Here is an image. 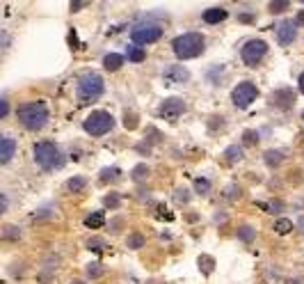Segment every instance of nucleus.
<instances>
[{
  "label": "nucleus",
  "mask_w": 304,
  "mask_h": 284,
  "mask_svg": "<svg viewBox=\"0 0 304 284\" xmlns=\"http://www.w3.org/2000/svg\"><path fill=\"white\" fill-rule=\"evenodd\" d=\"M238 238L243 241V243H251V241L256 238V231L251 229V227L243 225V227H238Z\"/></svg>",
  "instance_id": "24"
},
{
  "label": "nucleus",
  "mask_w": 304,
  "mask_h": 284,
  "mask_svg": "<svg viewBox=\"0 0 304 284\" xmlns=\"http://www.w3.org/2000/svg\"><path fill=\"white\" fill-rule=\"evenodd\" d=\"M80 7H85V2H73V5H71V12H76V9H80Z\"/></svg>",
  "instance_id": "43"
},
{
  "label": "nucleus",
  "mask_w": 304,
  "mask_h": 284,
  "mask_svg": "<svg viewBox=\"0 0 304 284\" xmlns=\"http://www.w3.org/2000/svg\"><path fill=\"white\" fill-rule=\"evenodd\" d=\"M194 190H197L199 195H208V192H211V181L206 177L194 179Z\"/></svg>",
  "instance_id": "26"
},
{
  "label": "nucleus",
  "mask_w": 304,
  "mask_h": 284,
  "mask_svg": "<svg viewBox=\"0 0 304 284\" xmlns=\"http://www.w3.org/2000/svg\"><path fill=\"white\" fill-rule=\"evenodd\" d=\"M87 275H89V278H101V275H103V266L101 264H96V261H94V264H89L87 266Z\"/></svg>",
  "instance_id": "33"
},
{
  "label": "nucleus",
  "mask_w": 304,
  "mask_h": 284,
  "mask_svg": "<svg viewBox=\"0 0 304 284\" xmlns=\"http://www.w3.org/2000/svg\"><path fill=\"white\" fill-rule=\"evenodd\" d=\"M9 41H12L9 32H7V30H0V53H2V51H5V48L9 46Z\"/></svg>",
  "instance_id": "35"
},
{
  "label": "nucleus",
  "mask_w": 304,
  "mask_h": 284,
  "mask_svg": "<svg viewBox=\"0 0 304 284\" xmlns=\"http://www.w3.org/2000/svg\"><path fill=\"white\" fill-rule=\"evenodd\" d=\"M302 119H304V110H302Z\"/></svg>",
  "instance_id": "47"
},
{
  "label": "nucleus",
  "mask_w": 304,
  "mask_h": 284,
  "mask_svg": "<svg viewBox=\"0 0 304 284\" xmlns=\"http://www.w3.org/2000/svg\"><path fill=\"white\" fill-rule=\"evenodd\" d=\"M142 245H144V236H142L139 231H135V234L128 236V248H131V250H139Z\"/></svg>",
  "instance_id": "28"
},
{
  "label": "nucleus",
  "mask_w": 304,
  "mask_h": 284,
  "mask_svg": "<svg viewBox=\"0 0 304 284\" xmlns=\"http://www.w3.org/2000/svg\"><path fill=\"white\" fill-rule=\"evenodd\" d=\"M135 126H138V117L133 113H128L126 115V128H135Z\"/></svg>",
  "instance_id": "39"
},
{
  "label": "nucleus",
  "mask_w": 304,
  "mask_h": 284,
  "mask_svg": "<svg viewBox=\"0 0 304 284\" xmlns=\"http://www.w3.org/2000/svg\"><path fill=\"white\" fill-rule=\"evenodd\" d=\"M87 250L103 252L106 250V241H103V238H89V241H87Z\"/></svg>",
  "instance_id": "29"
},
{
  "label": "nucleus",
  "mask_w": 304,
  "mask_h": 284,
  "mask_svg": "<svg viewBox=\"0 0 304 284\" xmlns=\"http://www.w3.org/2000/svg\"><path fill=\"white\" fill-rule=\"evenodd\" d=\"M114 128V117L106 110H94L85 117V131L89 135H106Z\"/></svg>",
  "instance_id": "6"
},
{
  "label": "nucleus",
  "mask_w": 304,
  "mask_h": 284,
  "mask_svg": "<svg viewBox=\"0 0 304 284\" xmlns=\"http://www.w3.org/2000/svg\"><path fill=\"white\" fill-rule=\"evenodd\" d=\"M284 158H286V154L281 152V149H270V152L263 154V160L268 167H279L284 163Z\"/></svg>",
  "instance_id": "15"
},
{
  "label": "nucleus",
  "mask_w": 304,
  "mask_h": 284,
  "mask_svg": "<svg viewBox=\"0 0 304 284\" xmlns=\"http://www.w3.org/2000/svg\"><path fill=\"white\" fill-rule=\"evenodd\" d=\"M121 177V170L117 165H110V167H103L99 174V181L101 184H112V181H117V179Z\"/></svg>",
  "instance_id": "17"
},
{
  "label": "nucleus",
  "mask_w": 304,
  "mask_h": 284,
  "mask_svg": "<svg viewBox=\"0 0 304 284\" xmlns=\"http://www.w3.org/2000/svg\"><path fill=\"white\" fill-rule=\"evenodd\" d=\"M224 158L229 160V163H238V160L245 158V154H243V147L238 145H231V147H226V152H224Z\"/></svg>",
  "instance_id": "20"
},
{
  "label": "nucleus",
  "mask_w": 304,
  "mask_h": 284,
  "mask_svg": "<svg viewBox=\"0 0 304 284\" xmlns=\"http://www.w3.org/2000/svg\"><path fill=\"white\" fill-rule=\"evenodd\" d=\"M71 284H85V282H80V280H76V282H71Z\"/></svg>",
  "instance_id": "46"
},
{
  "label": "nucleus",
  "mask_w": 304,
  "mask_h": 284,
  "mask_svg": "<svg viewBox=\"0 0 304 284\" xmlns=\"http://www.w3.org/2000/svg\"><path fill=\"white\" fill-rule=\"evenodd\" d=\"M288 7H291V2H288V0H279V2H270V5H268V9H270L272 14H281V12H286Z\"/></svg>",
  "instance_id": "31"
},
{
  "label": "nucleus",
  "mask_w": 304,
  "mask_h": 284,
  "mask_svg": "<svg viewBox=\"0 0 304 284\" xmlns=\"http://www.w3.org/2000/svg\"><path fill=\"white\" fill-rule=\"evenodd\" d=\"M295 23H298V26H304V9L298 14V21H295Z\"/></svg>",
  "instance_id": "42"
},
{
  "label": "nucleus",
  "mask_w": 304,
  "mask_h": 284,
  "mask_svg": "<svg viewBox=\"0 0 304 284\" xmlns=\"http://www.w3.org/2000/svg\"><path fill=\"white\" fill-rule=\"evenodd\" d=\"M258 142V133L256 131H245L243 133V145L245 147H254Z\"/></svg>",
  "instance_id": "32"
},
{
  "label": "nucleus",
  "mask_w": 304,
  "mask_h": 284,
  "mask_svg": "<svg viewBox=\"0 0 304 284\" xmlns=\"http://www.w3.org/2000/svg\"><path fill=\"white\" fill-rule=\"evenodd\" d=\"M185 113V101L179 96H172V99H165L158 108V117H163L165 122H176L181 115Z\"/></svg>",
  "instance_id": "9"
},
{
  "label": "nucleus",
  "mask_w": 304,
  "mask_h": 284,
  "mask_svg": "<svg viewBox=\"0 0 304 284\" xmlns=\"http://www.w3.org/2000/svg\"><path fill=\"white\" fill-rule=\"evenodd\" d=\"M7 206H9V199H7V195L2 190H0V216L7 211Z\"/></svg>",
  "instance_id": "38"
},
{
  "label": "nucleus",
  "mask_w": 304,
  "mask_h": 284,
  "mask_svg": "<svg viewBox=\"0 0 304 284\" xmlns=\"http://www.w3.org/2000/svg\"><path fill=\"white\" fill-rule=\"evenodd\" d=\"M106 90V83L99 73H83L78 78V101L80 103H89V101H96Z\"/></svg>",
  "instance_id": "4"
},
{
  "label": "nucleus",
  "mask_w": 304,
  "mask_h": 284,
  "mask_svg": "<svg viewBox=\"0 0 304 284\" xmlns=\"http://www.w3.org/2000/svg\"><path fill=\"white\" fill-rule=\"evenodd\" d=\"M9 115V101L0 96V119H5Z\"/></svg>",
  "instance_id": "36"
},
{
  "label": "nucleus",
  "mask_w": 304,
  "mask_h": 284,
  "mask_svg": "<svg viewBox=\"0 0 304 284\" xmlns=\"http://www.w3.org/2000/svg\"><path fill=\"white\" fill-rule=\"evenodd\" d=\"M163 26L158 23H151V21H139L135 23L131 30V39H133V46H144V44H153L163 37Z\"/></svg>",
  "instance_id": "5"
},
{
  "label": "nucleus",
  "mask_w": 304,
  "mask_h": 284,
  "mask_svg": "<svg viewBox=\"0 0 304 284\" xmlns=\"http://www.w3.org/2000/svg\"><path fill=\"white\" fill-rule=\"evenodd\" d=\"M300 227H302V231H304V216L300 218Z\"/></svg>",
  "instance_id": "45"
},
{
  "label": "nucleus",
  "mask_w": 304,
  "mask_h": 284,
  "mask_svg": "<svg viewBox=\"0 0 304 284\" xmlns=\"http://www.w3.org/2000/svg\"><path fill=\"white\" fill-rule=\"evenodd\" d=\"M121 64H124V55L121 53L103 55V66H106L108 71H117V69H121Z\"/></svg>",
  "instance_id": "16"
},
{
  "label": "nucleus",
  "mask_w": 304,
  "mask_h": 284,
  "mask_svg": "<svg viewBox=\"0 0 304 284\" xmlns=\"http://www.w3.org/2000/svg\"><path fill=\"white\" fill-rule=\"evenodd\" d=\"M224 197H226V199H238V197H240V188H238L236 184L229 186V188L224 190Z\"/></svg>",
  "instance_id": "34"
},
{
  "label": "nucleus",
  "mask_w": 304,
  "mask_h": 284,
  "mask_svg": "<svg viewBox=\"0 0 304 284\" xmlns=\"http://www.w3.org/2000/svg\"><path fill=\"white\" fill-rule=\"evenodd\" d=\"M2 238H5V241H19L21 229L16 225H5L2 227Z\"/></svg>",
  "instance_id": "23"
},
{
  "label": "nucleus",
  "mask_w": 304,
  "mask_h": 284,
  "mask_svg": "<svg viewBox=\"0 0 304 284\" xmlns=\"http://www.w3.org/2000/svg\"><path fill=\"white\" fill-rule=\"evenodd\" d=\"M226 16H229V12H226L224 7H211V9H206V12L201 14V19H204L206 23H211V26L226 21Z\"/></svg>",
  "instance_id": "14"
},
{
  "label": "nucleus",
  "mask_w": 304,
  "mask_h": 284,
  "mask_svg": "<svg viewBox=\"0 0 304 284\" xmlns=\"http://www.w3.org/2000/svg\"><path fill=\"white\" fill-rule=\"evenodd\" d=\"M240 21H243V23H247V21H249V23H251V21H254V16H251V14H249V16H247V14H240Z\"/></svg>",
  "instance_id": "41"
},
{
  "label": "nucleus",
  "mask_w": 304,
  "mask_h": 284,
  "mask_svg": "<svg viewBox=\"0 0 304 284\" xmlns=\"http://www.w3.org/2000/svg\"><path fill=\"white\" fill-rule=\"evenodd\" d=\"M103 225H106V216L101 211H94L85 218V227H89V229H99V227H103Z\"/></svg>",
  "instance_id": "18"
},
{
  "label": "nucleus",
  "mask_w": 304,
  "mask_h": 284,
  "mask_svg": "<svg viewBox=\"0 0 304 284\" xmlns=\"http://www.w3.org/2000/svg\"><path fill=\"white\" fill-rule=\"evenodd\" d=\"M119 204H121L119 192H110V195L103 197V206H106V209H119Z\"/></svg>",
  "instance_id": "25"
},
{
  "label": "nucleus",
  "mask_w": 304,
  "mask_h": 284,
  "mask_svg": "<svg viewBox=\"0 0 304 284\" xmlns=\"http://www.w3.org/2000/svg\"><path fill=\"white\" fill-rule=\"evenodd\" d=\"M144 58H146L144 48H139V46H128V60H131V62H142Z\"/></svg>",
  "instance_id": "27"
},
{
  "label": "nucleus",
  "mask_w": 304,
  "mask_h": 284,
  "mask_svg": "<svg viewBox=\"0 0 304 284\" xmlns=\"http://www.w3.org/2000/svg\"><path fill=\"white\" fill-rule=\"evenodd\" d=\"M295 37H298V23L291 19H284L277 26V41L281 46H288L295 41Z\"/></svg>",
  "instance_id": "10"
},
{
  "label": "nucleus",
  "mask_w": 304,
  "mask_h": 284,
  "mask_svg": "<svg viewBox=\"0 0 304 284\" xmlns=\"http://www.w3.org/2000/svg\"><path fill=\"white\" fill-rule=\"evenodd\" d=\"M268 55V44L263 39H249L245 41V46L240 48V58L247 66H256L261 64V60Z\"/></svg>",
  "instance_id": "7"
},
{
  "label": "nucleus",
  "mask_w": 304,
  "mask_h": 284,
  "mask_svg": "<svg viewBox=\"0 0 304 284\" xmlns=\"http://www.w3.org/2000/svg\"><path fill=\"white\" fill-rule=\"evenodd\" d=\"M298 85H300V92L304 94V71L300 73V80H298Z\"/></svg>",
  "instance_id": "40"
},
{
  "label": "nucleus",
  "mask_w": 304,
  "mask_h": 284,
  "mask_svg": "<svg viewBox=\"0 0 304 284\" xmlns=\"http://www.w3.org/2000/svg\"><path fill=\"white\" fill-rule=\"evenodd\" d=\"M85 186H87V179L85 177H71L69 181H66V190L76 195V192L85 190Z\"/></svg>",
  "instance_id": "19"
},
{
  "label": "nucleus",
  "mask_w": 304,
  "mask_h": 284,
  "mask_svg": "<svg viewBox=\"0 0 304 284\" xmlns=\"http://www.w3.org/2000/svg\"><path fill=\"white\" fill-rule=\"evenodd\" d=\"M165 78L172 80V83H188V80H190V71H188L185 66L174 64V66H167L165 69Z\"/></svg>",
  "instance_id": "13"
},
{
  "label": "nucleus",
  "mask_w": 304,
  "mask_h": 284,
  "mask_svg": "<svg viewBox=\"0 0 304 284\" xmlns=\"http://www.w3.org/2000/svg\"><path fill=\"white\" fill-rule=\"evenodd\" d=\"M16 154V140L9 135H0V165H5Z\"/></svg>",
  "instance_id": "12"
},
{
  "label": "nucleus",
  "mask_w": 304,
  "mask_h": 284,
  "mask_svg": "<svg viewBox=\"0 0 304 284\" xmlns=\"http://www.w3.org/2000/svg\"><path fill=\"white\" fill-rule=\"evenodd\" d=\"M275 231L281 234V236H286V234H291L293 231V222L288 218H279L277 222H275Z\"/></svg>",
  "instance_id": "22"
},
{
  "label": "nucleus",
  "mask_w": 304,
  "mask_h": 284,
  "mask_svg": "<svg viewBox=\"0 0 304 284\" xmlns=\"http://www.w3.org/2000/svg\"><path fill=\"white\" fill-rule=\"evenodd\" d=\"M34 160L41 170H57L64 165V154L60 152V147L55 145L53 140H41L34 145Z\"/></svg>",
  "instance_id": "2"
},
{
  "label": "nucleus",
  "mask_w": 304,
  "mask_h": 284,
  "mask_svg": "<svg viewBox=\"0 0 304 284\" xmlns=\"http://www.w3.org/2000/svg\"><path fill=\"white\" fill-rule=\"evenodd\" d=\"M199 268H201L204 275H211V271L215 268V259L208 257V254H201V257H199Z\"/></svg>",
  "instance_id": "21"
},
{
  "label": "nucleus",
  "mask_w": 304,
  "mask_h": 284,
  "mask_svg": "<svg viewBox=\"0 0 304 284\" xmlns=\"http://www.w3.org/2000/svg\"><path fill=\"white\" fill-rule=\"evenodd\" d=\"M206 41L199 32H185L172 41V51L179 60H192L204 53Z\"/></svg>",
  "instance_id": "3"
},
{
  "label": "nucleus",
  "mask_w": 304,
  "mask_h": 284,
  "mask_svg": "<svg viewBox=\"0 0 304 284\" xmlns=\"http://www.w3.org/2000/svg\"><path fill=\"white\" fill-rule=\"evenodd\" d=\"M258 96V90L254 83H249V80H243L240 85H236V90H233L231 99H233V106L236 108H249V103H254Z\"/></svg>",
  "instance_id": "8"
},
{
  "label": "nucleus",
  "mask_w": 304,
  "mask_h": 284,
  "mask_svg": "<svg viewBox=\"0 0 304 284\" xmlns=\"http://www.w3.org/2000/svg\"><path fill=\"white\" fill-rule=\"evenodd\" d=\"M176 199H179L181 204H188V199H190V195H188V188H179V190H176Z\"/></svg>",
  "instance_id": "37"
},
{
  "label": "nucleus",
  "mask_w": 304,
  "mask_h": 284,
  "mask_svg": "<svg viewBox=\"0 0 304 284\" xmlns=\"http://www.w3.org/2000/svg\"><path fill=\"white\" fill-rule=\"evenodd\" d=\"M19 122L23 124V128L28 131H39L44 126L48 124V106L44 101H26V103H21L19 106Z\"/></svg>",
  "instance_id": "1"
},
{
  "label": "nucleus",
  "mask_w": 304,
  "mask_h": 284,
  "mask_svg": "<svg viewBox=\"0 0 304 284\" xmlns=\"http://www.w3.org/2000/svg\"><path fill=\"white\" fill-rule=\"evenodd\" d=\"M286 284H302V282H300V280H288Z\"/></svg>",
  "instance_id": "44"
},
{
  "label": "nucleus",
  "mask_w": 304,
  "mask_h": 284,
  "mask_svg": "<svg viewBox=\"0 0 304 284\" xmlns=\"http://www.w3.org/2000/svg\"><path fill=\"white\" fill-rule=\"evenodd\" d=\"M272 103L279 108V110H291L293 103H295V92L288 90V87H281L272 94Z\"/></svg>",
  "instance_id": "11"
},
{
  "label": "nucleus",
  "mask_w": 304,
  "mask_h": 284,
  "mask_svg": "<svg viewBox=\"0 0 304 284\" xmlns=\"http://www.w3.org/2000/svg\"><path fill=\"white\" fill-rule=\"evenodd\" d=\"M135 181H144L146 177H149V167L142 163V165H135V170H133V174H131Z\"/></svg>",
  "instance_id": "30"
}]
</instances>
